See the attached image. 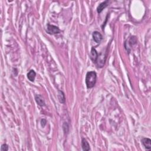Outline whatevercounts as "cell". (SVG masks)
<instances>
[{
    "instance_id": "1",
    "label": "cell",
    "mask_w": 151,
    "mask_h": 151,
    "mask_svg": "<svg viewBox=\"0 0 151 151\" xmlns=\"http://www.w3.org/2000/svg\"><path fill=\"white\" fill-rule=\"evenodd\" d=\"M97 80V74L95 72H87L86 76V84L88 89H91L95 86Z\"/></svg>"
},
{
    "instance_id": "2",
    "label": "cell",
    "mask_w": 151,
    "mask_h": 151,
    "mask_svg": "<svg viewBox=\"0 0 151 151\" xmlns=\"http://www.w3.org/2000/svg\"><path fill=\"white\" fill-rule=\"evenodd\" d=\"M106 55L104 53H101V54L98 55V57L96 60V64L98 67H103L104 66L105 62H106Z\"/></svg>"
},
{
    "instance_id": "3",
    "label": "cell",
    "mask_w": 151,
    "mask_h": 151,
    "mask_svg": "<svg viewBox=\"0 0 151 151\" xmlns=\"http://www.w3.org/2000/svg\"><path fill=\"white\" fill-rule=\"evenodd\" d=\"M46 31L49 34H57L60 33V30L56 26H53V25L48 24Z\"/></svg>"
},
{
    "instance_id": "4",
    "label": "cell",
    "mask_w": 151,
    "mask_h": 151,
    "mask_svg": "<svg viewBox=\"0 0 151 151\" xmlns=\"http://www.w3.org/2000/svg\"><path fill=\"white\" fill-rule=\"evenodd\" d=\"M93 38L95 41L97 43H100L102 40V36L98 31H95L93 33Z\"/></svg>"
},
{
    "instance_id": "5",
    "label": "cell",
    "mask_w": 151,
    "mask_h": 151,
    "mask_svg": "<svg viewBox=\"0 0 151 151\" xmlns=\"http://www.w3.org/2000/svg\"><path fill=\"white\" fill-rule=\"evenodd\" d=\"M90 59L93 61V63L96 62V60L97 59V57H98V53H97V51L96 50L95 48H92L91 49V52H90Z\"/></svg>"
},
{
    "instance_id": "6",
    "label": "cell",
    "mask_w": 151,
    "mask_h": 151,
    "mask_svg": "<svg viewBox=\"0 0 151 151\" xmlns=\"http://www.w3.org/2000/svg\"><path fill=\"white\" fill-rule=\"evenodd\" d=\"M143 145L146 149L149 150L151 149V140L149 138H143L142 140Z\"/></svg>"
},
{
    "instance_id": "7",
    "label": "cell",
    "mask_w": 151,
    "mask_h": 151,
    "mask_svg": "<svg viewBox=\"0 0 151 151\" xmlns=\"http://www.w3.org/2000/svg\"><path fill=\"white\" fill-rule=\"evenodd\" d=\"M36 101L37 103L40 106H44L45 105V102L42 96L38 95L36 96Z\"/></svg>"
},
{
    "instance_id": "8",
    "label": "cell",
    "mask_w": 151,
    "mask_h": 151,
    "mask_svg": "<svg viewBox=\"0 0 151 151\" xmlns=\"http://www.w3.org/2000/svg\"><path fill=\"white\" fill-rule=\"evenodd\" d=\"M108 4H109V1H104L103 2L100 4H99V5L98 7H97V11L98 13H100L103 10V9L106 8V7L108 5Z\"/></svg>"
},
{
    "instance_id": "9",
    "label": "cell",
    "mask_w": 151,
    "mask_h": 151,
    "mask_svg": "<svg viewBox=\"0 0 151 151\" xmlns=\"http://www.w3.org/2000/svg\"><path fill=\"white\" fill-rule=\"evenodd\" d=\"M36 73L33 70H30V71L28 72V74H27V77H28V80L32 82L34 81V80H35V78H36Z\"/></svg>"
},
{
    "instance_id": "10",
    "label": "cell",
    "mask_w": 151,
    "mask_h": 151,
    "mask_svg": "<svg viewBox=\"0 0 151 151\" xmlns=\"http://www.w3.org/2000/svg\"><path fill=\"white\" fill-rule=\"evenodd\" d=\"M82 146L83 150H89L90 146L89 143L87 142V141L85 139H83L82 141Z\"/></svg>"
},
{
    "instance_id": "11",
    "label": "cell",
    "mask_w": 151,
    "mask_h": 151,
    "mask_svg": "<svg viewBox=\"0 0 151 151\" xmlns=\"http://www.w3.org/2000/svg\"><path fill=\"white\" fill-rule=\"evenodd\" d=\"M58 98L59 100L60 101V103H64L65 102V96L64 93L62 91H59L58 93Z\"/></svg>"
},
{
    "instance_id": "12",
    "label": "cell",
    "mask_w": 151,
    "mask_h": 151,
    "mask_svg": "<svg viewBox=\"0 0 151 151\" xmlns=\"http://www.w3.org/2000/svg\"><path fill=\"white\" fill-rule=\"evenodd\" d=\"M8 150V146L7 144H3L1 148V151H7Z\"/></svg>"
},
{
    "instance_id": "13",
    "label": "cell",
    "mask_w": 151,
    "mask_h": 151,
    "mask_svg": "<svg viewBox=\"0 0 151 151\" xmlns=\"http://www.w3.org/2000/svg\"><path fill=\"white\" fill-rule=\"evenodd\" d=\"M41 126L43 127H44V126L46 125V123H47V122H46V120H45V119H43V120H41Z\"/></svg>"
}]
</instances>
